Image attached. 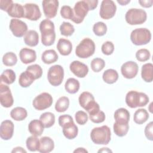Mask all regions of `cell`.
I'll return each instance as SVG.
<instances>
[{"label":"cell","mask_w":153,"mask_h":153,"mask_svg":"<svg viewBox=\"0 0 153 153\" xmlns=\"http://www.w3.org/2000/svg\"><path fill=\"white\" fill-rule=\"evenodd\" d=\"M87 4H88L90 10H93L95 9L98 4V1L97 0H86Z\"/></svg>","instance_id":"db71d44e"},{"label":"cell","mask_w":153,"mask_h":153,"mask_svg":"<svg viewBox=\"0 0 153 153\" xmlns=\"http://www.w3.org/2000/svg\"><path fill=\"white\" fill-rule=\"evenodd\" d=\"M62 132L67 139H73L75 138L78 134V127L75 124L74 122L69 123L62 127Z\"/></svg>","instance_id":"603a6c76"},{"label":"cell","mask_w":153,"mask_h":153,"mask_svg":"<svg viewBox=\"0 0 153 153\" xmlns=\"http://www.w3.org/2000/svg\"><path fill=\"white\" fill-rule=\"evenodd\" d=\"M74 152H88V151L84 148H78L74 150Z\"/></svg>","instance_id":"9f6ffc18"},{"label":"cell","mask_w":153,"mask_h":153,"mask_svg":"<svg viewBox=\"0 0 153 153\" xmlns=\"http://www.w3.org/2000/svg\"><path fill=\"white\" fill-rule=\"evenodd\" d=\"M130 0H126V1H124V0H118L117 2L118 3H119L120 4H121V5H127L128 3L130 2Z\"/></svg>","instance_id":"6f0895ef"},{"label":"cell","mask_w":153,"mask_h":153,"mask_svg":"<svg viewBox=\"0 0 153 153\" xmlns=\"http://www.w3.org/2000/svg\"><path fill=\"white\" fill-rule=\"evenodd\" d=\"M76 123L79 125H84L88 121V115L86 112L83 111H78L75 115Z\"/></svg>","instance_id":"7dc6e473"},{"label":"cell","mask_w":153,"mask_h":153,"mask_svg":"<svg viewBox=\"0 0 153 153\" xmlns=\"http://www.w3.org/2000/svg\"><path fill=\"white\" fill-rule=\"evenodd\" d=\"M65 88L69 93L75 94L78 92L79 89V82L75 78H70L66 81Z\"/></svg>","instance_id":"d6a6232c"},{"label":"cell","mask_w":153,"mask_h":153,"mask_svg":"<svg viewBox=\"0 0 153 153\" xmlns=\"http://www.w3.org/2000/svg\"><path fill=\"white\" fill-rule=\"evenodd\" d=\"M101 50L104 54L111 55L114 50V45L111 41H106L102 44Z\"/></svg>","instance_id":"c3c4849f"},{"label":"cell","mask_w":153,"mask_h":153,"mask_svg":"<svg viewBox=\"0 0 153 153\" xmlns=\"http://www.w3.org/2000/svg\"><path fill=\"white\" fill-rule=\"evenodd\" d=\"M53 102L51 95L48 93L44 92L35 97L32 102V105L35 109L42 111L50 107Z\"/></svg>","instance_id":"30bf717a"},{"label":"cell","mask_w":153,"mask_h":153,"mask_svg":"<svg viewBox=\"0 0 153 153\" xmlns=\"http://www.w3.org/2000/svg\"><path fill=\"white\" fill-rule=\"evenodd\" d=\"M44 129V126L41 120H32L28 126V130L30 133L34 136H40L42 134Z\"/></svg>","instance_id":"7402d4cb"},{"label":"cell","mask_w":153,"mask_h":153,"mask_svg":"<svg viewBox=\"0 0 153 153\" xmlns=\"http://www.w3.org/2000/svg\"><path fill=\"white\" fill-rule=\"evenodd\" d=\"M60 31L62 35L69 36L74 33L75 29L74 26L69 22H63L60 26Z\"/></svg>","instance_id":"ab89813d"},{"label":"cell","mask_w":153,"mask_h":153,"mask_svg":"<svg viewBox=\"0 0 153 153\" xmlns=\"http://www.w3.org/2000/svg\"><path fill=\"white\" fill-rule=\"evenodd\" d=\"M130 39L136 45H142L149 43L151 39V33L146 28H137L130 34Z\"/></svg>","instance_id":"52a82bcc"},{"label":"cell","mask_w":153,"mask_h":153,"mask_svg":"<svg viewBox=\"0 0 153 153\" xmlns=\"http://www.w3.org/2000/svg\"><path fill=\"white\" fill-rule=\"evenodd\" d=\"M14 2L12 0H1L0 1V8L2 11H7L10 7Z\"/></svg>","instance_id":"816d5d0a"},{"label":"cell","mask_w":153,"mask_h":153,"mask_svg":"<svg viewBox=\"0 0 153 153\" xmlns=\"http://www.w3.org/2000/svg\"><path fill=\"white\" fill-rule=\"evenodd\" d=\"M60 14L64 19L72 20L74 16L73 9L69 5H63L61 8Z\"/></svg>","instance_id":"bcb514c9"},{"label":"cell","mask_w":153,"mask_h":153,"mask_svg":"<svg viewBox=\"0 0 153 153\" xmlns=\"http://www.w3.org/2000/svg\"><path fill=\"white\" fill-rule=\"evenodd\" d=\"M111 130L107 126L94 127L90 133L93 142L97 145H107L111 140Z\"/></svg>","instance_id":"7a4b0ae2"},{"label":"cell","mask_w":153,"mask_h":153,"mask_svg":"<svg viewBox=\"0 0 153 153\" xmlns=\"http://www.w3.org/2000/svg\"><path fill=\"white\" fill-rule=\"evenodd\" d=\"M71 71L79 78H84L88 72V66L78 60L73 61L69 66Z\"/></svg>","instance_id":"e0dca14e"},{"label":"cell","mask_w":153,"mask_h":153,"mask_svg":"<svg viewBox=\"0 0 153 153\" xmlns=\"http://www.w3.org/2000/svg\"><path fill=\"white\" fill-rule=\"evenodd\" d=\"M90 10L88 4L86 0L78 1L74 7V16L71 20L76 24L81 23L83 22L85 17Z\"/></svg>","instance_id":"ba28073f"},{"label":"cell","mask_w":153,"mask_h":153,"mask_svg":"<svg viewBox=\"0 0 153 153\" xmlns=\"http://www.w3.org/2000/svg\"><path fill=\"white\" fill-rule=\"evenodd\" d=\"M14 124L11 120H5L1 123L0 126V136L3 140L10 139L14 133Z\"/></svg>","instance_id":"ac0fdd59"},{"label":"cell","mask_w":153,"mask_h":153,"mask_svg":"<svg viewBox=\"0 0 153 153\" xmlns=\"http://www.w3.org/2000/svg\"><path fill=\"white\" fill-rule=\"evenodd\" d=\"M149 102L148 96L144 93L131 90L128 91L126 96V103L131 108L142 107Z\"/></svg>","instance_id":"3957f363"},{"label":"cell","mask_w":153,"mask_h":153,"mask_svg":"<svg viewBox=\"0 0 153 153\" xmlns=\"http://www.w3.org/2000/svg\"><path fill=\"white\" fill-rule=\"evenodd\" d=\"M42 5L44 13L47 18L51 19L56 16L59 7L58 1L44 0L42 2Z\"/></svg>","instance_id":"2e32d148"},{"label":"cell","mask_w":153,"mask_h":153,"mask_svg":"<svg viewBox=\"0 0 153 153\" xmlns=\"http://www.w3.org/2000/svg\"><path fill=\"white\" fill-rule=\"evenodd\" d=\"M126 21L130 25H141L145 22L147 14L145 10L139 8H130L126 13Z\"/></svg>","instance_id":"5b68a950"},{"label":"cell","mask_w":153,"mask_h":153,"mask_svg":"<svg viewBox=\"0 0 153 153\" xmlns=\"http://www.w3.org/2000/svg\"><path fill=\"white\" fill-rule=\"evenodd\" d=\"M139 3L142 7L144 8H149L152 5L153 1L152 0H146V1L142 0V1H139Z\"/></svg>","instance_id":"f5cc1de1"},{"label":"cell","mask_w":153,"mask_h":153,"mask_svg":"<svg viewBox=\"0 0 153 153\" xmlns=\"http://www.w3.org/2000/svg\"><path fill=\"white\" fill-rule=\"evenodd\" d=\"M151 53L149 51L145 48L139 49L136 53V59L139 62H146L149 59Z\"/></svg>","instance_id":"f6af8a7d"},{"label":"cell","mask_w":153,"mask_h":153,"mask_svg":"<svg viewBox=\"0 0 153 153\" xmlns=\"http://www.w3.org/2000/svg\"><path fill=\"white\" fill-rule=\"evenodd\" d=\"M11 152H26V151L22 147L20 146H17L14 148L12 151Z\"/></svg>","instance_id":"11a10c76"},{"label":"cell","mask_w":153,"mask_h":153,"mask_svg":"<svg viewBox=\"0 0 153 153\" xmlns=\"http://www.w3.org/2000/svg\"><path fill=\"white\" fill-rule=\"evenodd\" d=\"M152 105V103H151L150 104V107L151 106V105ZM150 108V109H149V111H150V112L152 113V109H151V108Z\"/></svg>","instance_id":"91938a15"},{"label":"cell","mask_w":153,"mask_h":153,"mask_svg":"<svg viewBox=\"0 0 153 153\" xmlns=\"http://www.w3.org/2000/svg\"><path fill=\"white\" fill-rule=\"evenodd\" d=\"M137 64L133 61H128L123 64L121 67V72L123 76L127 79L134 78L138 72Z\"/></svg>","instance_id":"5bb4252c"},{"label":"cell","mask_w":153,"mask_h":153,"mask_svg":"<svg viewBox=\"0 0 153 153\" xmlns=\"http://www.w3.org/2000/svg\"><path fill=\"white\" fill-rule=\"evenodd\" d=\"M64 70L62 66L56 65L51 66L47 73V79L53 86L60 85L63 80Z\"/></svg>","instance_id":"9c48e42d"},{"label":"cell","mask_w":153,"mask_h":153,"mask_svg":"<svg viewBox=\"0 0 153 153\" xmlns=\"http://www.w3.org/2000/svg\"><path fill=\"white\" fill-rule=\"evenodd\" d=\"M142 78L146 82H151L153 80V65L147 63L142 66Z\"/></svg>","instance_id":"4316f807"},{"label":"cell","mask_w":153,"mask_h":153,"mask_svg":"<svg viewBox=\"0 0 153 153\" xmlns=\"http://www.w3.org/2000/svg\"><path fill=\"white\" fill-rule=\"evenodd\" d=\"M39 120L42 123L45 128H50L55 123V116L50 112H46L41 114Z\"/></svg>","instance_id":"836d02e7"},{"label":"cell","mask_w":153,"mask_h":153,"mask_svg":"<svg viewBox=\"0 0 153 153\" xmlns=\"http://www.w3.org/2000/svg\"><path fill=\"white\" fill-rule=\"evenodd\" d=\"M38 151L41 153H48L52 151L54 148V143L51 138L48 136L42 137L40 139Z\"/></svg>","instance_id":"44dd1931"},{"label":"cell","mask_w":153,"mask_h":153,"mask_svg":"<svg viewBox=\"0 0 153 153\" xmlns=\"http://www.w3.org/2000/svg\"><path fill=\"white\" fill-rule=\"evenodd\" d=\"M90 66L93 71L99 72L104 68L105 62L104 60L101 58H94L92 60Z\"/></svg>","instance_id":"7bdbcfd3"},{"label":"cell","mask_w":153,"mask_h":153,"mask_svg":"<svg viewBox=\"0 0 153 153\" xmlns=\"http://www.w3.org/2000/svg\"><path fill=\"white\" fill-rule=\"evenodd\" d=\"M39 144H40L39 139L36 136H32L27 137L26 141V145L27 148L30 151H32V152L38 151L39 147Z\"/></svg>","instance_id":"74e56055"},{"label":"cell","mask_w":153,"mask_h":153,"mask_svg":"<svg viewBox=\"0 0 153 153\" xmlns=\"http://www.w3.org/2000/svg\"><path fill=\"white\" fill-rule=\"evenodd\" d=\"M16 76L15 72L10 69H6L1 74V81L4 82L7 84H13L16 80Z\"/></svg>","instance_id":"e575fe53"},{"label":"cell","mask_w":153,"mask_h":153,"mask_svg":"<svg viewBox=\"0 0 153 153\" xmlns=\"http://www.w3.org/2000/svg\"><path fill=\"white\" fill-rule=\"evenodd\" d=\"M58 59V55L55 50L50 49L44 51L41 56L42 61L45 64H51L56 62Z\"/></svg>","instance_id":"f1b7e54d"},{"label":"cell","mask_w":153,"mask_h":153,"mask_svg":"<svg viewBox=\"0 0 153 153\" xmlns=\"http://www.w3.org/2000/svg\"><path fill=\"white\" fill-rule=\"evenodd\" d=\"M80 106L87 111L88 114L100 109L99 104L94 101L93 94L88 91L82 92L78 98Z\"/></svg>","instance_id":"8992f818"},{"label":"cell","mask_w":153,"mask_h":153,"mask_svg":"<svg viewBox=\"0 0 153 153\" xmlns=\"http://www.w3.org/2000/svg\"><path fill=\"white\" fill-rule=\"evenodd\" d=\"M149 118V114L145 109L140 108L136 110L134 114L133 120L137 124H142Z\"/></svg>","instance_id":"1f68e13d"},{"label":"cell","mask_w":153,"mask_h":153,"mask_svg":"<svg viewBox=\"0 0 153 153\" xmlns=\"http://www.w3.org/2000/svg\"><path fill=\"white\" fill-rule=\"evenodd\" d=\"M114 118L115 122L118 123L126 124L128 123L130 120V113L125 108H121L117 109L114 113Z\"/></svg>","instance_id":"484cf974"},{"label":"cell","mask_w":153,"mask_h":153,"mask_svg":"<svg viewBox=\"0 0 153 153\" xmlns=\"http://www.w3.org/2000/svg\"><path fill=\"white\" fill-rule=\"evenodd\" d=\"M102 78L107 84H114L118 79V74L115 69H108L103 72Z\"/></svg>","instance_id":"f546056e"},{"label":"cell","mask_w":153,"mask_h":153,"mask_svg":"<svg viewBox=\"0 0 153 153\" xmlns=\"http://www.w3.org/2000/svg\"><path fill=\"white\" fill-rule=\"evenodd\" d=\"M24 18L32 21L38 20L41 16V13L38 5L32 3L26 4L24 6Z\"/></svg>","instance_id":"9a60e30c"},{"label":"cell","mask_w":153,"mask_h":153,"mask_svg":"<svg viewBox=\"0 0 153 153\" xmlns=\"http://www.w3.org/2000/svg\"><path fill=\"white\" fill-rule=\"evenodd\" d=\"M17 62V56L13 52L6 53L2 57L3 64L7 66H14L16 64Z\"/></svg>","instance_id":"f35d334b"},{"label":"cell","mask_w":153,"mask_h":153,"mask_svg":"<svg viewBox=\"0 0 153 153\" xmlns=\"http://www.w3.org/2000/svg\"><path fill=\"white\" fill-rule=\"evenodd\" d=\"M57 49L62 56H68L72 50V45L71 42L65 38L59 39L57 44Z\"/></svg>","instance_id":"ffe728a7"},{"label":"cell","mask_w":153,"mask_h":153,"mask_svg":"<svg viewBox=\"0 0 153 153\" xmlns=\"http://www.w3.org/2000/svg\"><path fill=\"white\" fill-rule=\"evenodd\" d=\"M152 128H153V123L152 121H151L149 123H148L146 126L145 128V131H144L146 137L151 141L153 140Z\"/></svg>","instance_id":"f907efd6"},{"label":"cell","mask_w":153,"mask_h":153,"mask_svg":"<svg viewBox=\"0 0 153 153\" xmlns=\"http://www.w3.org/2000/svg\"><path fill=\"white\" fill-rule=\"evenodd\" d=\"M90 120L94 123L99 124L103 122L105 120V113L100 110L97 111L92 114H89Z\"/></svg>","instance_id":"ee69618b"},{"label":"cell","mask_w":153,"mask_h":153,"mask_svg":"<svg viewBox=\"0 0 153 153\" xmlns=\"http://www.w3.org/2000/svg\"><path fill=\"white\" fill-rule=\"evenodd\" d=\"M39 30L41 33V42L45 46L53 45L56 39L54 25L49 19H44L39 24Z\"/></svg>","instance_id":"6da1fadb"},{"label":"cell","mask_w":153,"mask_h":153,"mask_svg":"<svg viewBox=\"0 0 153 153\" xmlns=\"http://www.w3.org/2000/svg\"><path fill=\"white\" fill-rule=\"evenodd\" d=\"M11 117L16 121H23L27 116V111L22 107H16L10 112Z\"/></svg>","instance_id":"4dcf8cb0"},{"label":"cell","mask_w":153,"mask_h":153,"mask_svg":"<svg viewBox=\"0 0 153 153\" xmlns=\"http://www.w3.org/2000/svg\"><path fill=\"white\" fill-rule=\"evenodd\" d=\"M94 51L95 44L92 39L88 38L83 39L75 49L76 55L82 59H86L91 56Z\"/></svg>","instance_id":"277c9868"},{"label":"cell","mask_w":153,"mask_h":153,"mask_svg":"<svg viewBox=\"0 0 153 153\" xmlns=\"http://www.w3.org/2000/svg\"><path fill=\"white\" fill-rule=\"evenodd\" d=\"M112 152V151L109 149H108V148H102L101 149L98 151V152Z\"/></svg>","instance_id":"680465c9"},{"label":"cell","mask_w":153,"mask_h":153,"mask_svg":"<svg viewBox=\"0 0 153 153\" xmlns=\"http://www.w3.org/2000/svg\"><path fill=\"white\" fill-rule=\"evenodd\" d=\"M9 27L13 35L18 38L22 37L27 32V26L26 23L17 19L11 20Z\"/></svg>","instance_id":"7c38bea8"},{"label":"cell","mask_w":153,"mask_h":153,"mask_svg":"<svg viewBox=\"0 0 153 153\" xmlns=\"http://www.w3.org/2000/svg\"><path fill=\"white\" fill-rule=\"evenodd\" d=\"M116 10L117 7L113 1L103 0L100 5L99 15L103 19H110L115 16Z\"/></svg>","instance_id":"8fae6325"},{"label":"cell","mask_w":153,"mask_h":153,"mask_svg":"<svg viewBox=\"0 0 153 153\" xmlns=\"http://www.w3.org/2000/svg\"><path fill=\"white\" fill-rule=\"evenodd\" d=\"M0 102L1 105L4 108H10L12 106L14 103L10 88L8 85L2 84V82L0 84Z\"/></svg>","instance_id":"4fadbf2b"},{"label":"cell","mask_w":153,"mask_h":153,"mask_svg":"<svg viewBox=\"0 0 153 153\" xmlns=\"http://www.w3.org/2000/svg\"><path fill=\"white\" fill-rule=\"evenodd\" d=\"M71 122H74V120L72 117L69 115H62L59 117V124L62 127L64 125Z\"/></svg>","instance_id":"681fc988"},{"label":"cell","mask_w":153,"mask_h":153,"mask_svg":"<svg viewBox=\"0 0 153 153\" xmlns=\"http://www.w3.org/2000/svg\"><path fill=\"white\" fill-rule=\"evenodd\" d=\"M26 71L32 75L35 79L40 78L42 75V69L41 67L37 64H34L27 66Z\"/></svg>","instance_id":"b9f144b4"},{"label":"cell","mask_w":153,"mask_h":153,"mask_svg":"<svg viewBox=\"0 0 153 153\" xmlns=\"http://www.w3.org/2000/svg\"><path fill=\"white\" fill-rule=\"evenodd\" d=\"M69 99L68 97H60L56 102L55 105V109L58 112H63L66 111L69 108Z\"/></svg>","instance_id":"d590c367"},{"label":"cell","mask_w":153,"mask_h":153,"mask_svg":"<svg viewBox=\"0 0 153 153\" xmlns=\"http://www.w3.org/2000/svg\"><path fill=\"white\" fill-rule=\"evenodd\" d=\"M93 30L96 35L99 36H103L107 32V26L103 22H98L93 25Z\"/></svg>","instance_id":"60d3db41"},{"label":"cell","mask_w":153,"mask_h":153,"mask_svg":"<svg viewBox=\"0 0 153 153\" xmlns=\"http://www.w3.org/2000/svg\"><path fill=\"white\" fill-rule=\"evenodd\" d=\"M35 80L32 75L26 71L20 74L19 78V84L22 87L26 88L29 87Z\"/></svg>","instance_id":"83f0119b"},{"label":"cell","mask_w":153,"mask_h":153,"mask_svg":"<svg viewBox=\"0 0 153 153\" xmlns=\"http://www.w3.org/2000/svg\"><path fill=\"white\" fill-rule=\"evenodd\" d=\"M113 129L115 134L120 137H123L126 135L128 130V123L122 124L115 122L113 126Z\"/></svg>","instance_id":"8d00e7d4"},{"label":"cell","mask_w":153,"mask_h":153,"mask_svg":"<svg viewBox=\"0 0 153 153\" xmlns=\"http://www.w3.org/2000/svg\"><path fill=\"white\" fill-rule=\"evenodd\" d=\"M8 14L13 18H23L25 16L24 7L17 3H13L7 10Z\"/></svg>","instance_id":"cb8c5ba5"},{"label":"cell","mask_w":153,"mask_h":153,"mask_svg":"<svg viewBox=\"0 0 153 153\" xmlns=\"http://www.w3.org/2000/svg\"><path fill=\"white\" fill-rule=\"evenodd\" d=\"M23 40L26 45L30 47H35L39 42L38 33L34 30H29L25 35Z\"/></svg>","instance_id":"d4e9b609"},{"label":"cell","mask_w":153,"mask_h":153,"mask_svg":"<svg viewBox=\"0 0 153 153\" xmlns=\"http://www.w3.org/2000/svg\"><path fill=\"white\" fill-rule=\"evenodd\" d=\"M20 59L22 63L28 64L32 63L36 60V51L32 49L28 48H23L19 53Z\"/></svg>","instance_id":"d6986e66"}]
</instances>
